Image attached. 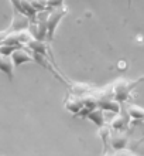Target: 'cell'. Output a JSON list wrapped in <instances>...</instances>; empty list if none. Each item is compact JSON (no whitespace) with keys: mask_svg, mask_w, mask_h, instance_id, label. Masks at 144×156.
<instances>
[{"mask_svg":"<svg viewBox=\"0 0 144 156\" xmlns=\"http://www.w3.org/2000/svg\"><path fill=\"white\" fill-rule=\"evenodd\" d=\"M144 82V75L137 80H124V78H120V80H116L113 84L107 87L109 90H103L99 91V97H105V95H109V97H113L115 99H117L120 104H126L130 98L132 92L134 91L139 84Z\"/></svg>","mask_w":144,"mask_h":156,"instance_id":"1","label":"cell"},{"mask_svg":"<svg viewBox=\"0 0 144 156\" xmlns=\"http://www.w3.org/2000/svg\"><path fill=\"white\" fill-rule=\"evenodd\" d=\"M66 14H68V7L65 4H62L59 7L49 9L48 16H47V41H52L58 26Z\"/></svg>","mask_w":144,"mask_h":156,"instance_id":"2","label":"cell"},{"mask_svg":"<svg viewBox=\"0 0 144 156\" xmlns=\"http://www.w3.org/2000/svg\"><path fill=\"white\" fill-rule=\"evenodd\" d=\"M132 118L129 115L127 109L124 108V104L122 105L120 108V111L116 114V116L110 121V128L113 131H126L129 126V123H130Z\"/></svg>","mask_w":144,"mask_h":156,"instance_id":"3","label":"cell"},{"mask_svg":"<svg viewBox=\"0 0 144 156\" xmlns=\"http://www.w3.org/2000/svg\"><path fill=\"white\" fill-rule=\"evenodd\" d=\"M12 60H13L14 67H20L21 64H25V62H34L33 51H31L28 47H27V48H24L23 45H21V47H17L12 53Z\"/></svg>","mask_w":144,"mask_h":156,"instance_id":"4","label":"cell"},{"mask_svg":"<svg viewBox=\"0 0 144 156\" xmlns=\"http://www.w3.org/2000/svg\"><path fill=\"white\" fill-rule=\"evenodd\" d=\"M129 144H130V139H129V135L124 131H115V133H112L110 139H109V145L115 152L127 148Z\"/></svg>","mask_w":144,"mask_h":156,"instance_id":"5","label":"cell"},{"mask_svg":"<svg viewBox=\"0 0 144 156\" xmlns=\"http://www.w3.org/2000/svg\"><path fill=\"white\" fill-rule=\"evenodd\" d=\"M30 24V17H27L23 13L17 12L13 9V20L10 24V30L12 31H20V30H27Z\"/></svg>","mask_w":144,"mask_h":156,"instance_id":"6","label":"cell"},{"mask_svg":"<svg viewBox=\"0 0 144 156\" xmlns=\"http://www.w3.org/2000/svg\"><path fill=\"white\" fill-rule=\"evenodd\" d=\"M65 108L68 109L69 112L72 114H76L78 115L79 112L83 109V101H82V97L75 92H71L65 99Z\"/></svg>","mask_w":144,"mask_h":156,"instance_id":"7","label":"cell"},{"mask_svg":"<svg viewBox=\"0 0 144 156\" xmlns=\"http://www.w3.org/2000/svg\"><path fill=\"white\" fill-rule=\"evenodd\" d=\"M14 64H13L12 55H2L0 54V71L6 74V77L8 78V81L14 80Z\"/></svg>","mask_w":144,"mask_h":156,"instance_id":"8","label":"cell"},{"mask_svg":"<svg viewBox=\"0 0 144 156\" xmlns=\"http://www.w3.org/2000/svg\"><path fill=\"white\" fill-rule=\"evenodd\" d=\"M103 109H100V108H95V109H92V111H89L86 114V116L85 118L89 119L91 122H93L96 125V126H102V125H105L106 123V119H105V114H103Z\"/></svg>","mask_w":144,"mask_h":156,"instance_id":"9","label":"cell"},{"mask_svg":"<svg viewBox=\"0 0 144 156\" xmlns=\"http://www.w3.org/2000/svg\"><path fill=\"white\" fill-rule=\"evenodd\" d=\"M127 112L130 118L134 119V121H143L144 122V108L139 107V105H134V104H130L127 108Z\"/></svg>","mask_w":144,"mask_h":156,"instance_id":"10","label":"cell"},{"mask_svg":"<svg viewBox=\"0 0 144 156\" xmlns=\"http://www.w3.org/2000/svg\"><path fill=\"white\" fill-rule=\"evenodd\" d=\"M30 3L33 4V7L35 9L37 12H42V10H47V9H48L47 0H30Z\"/></svg>","mask_w":144,"mask_h":156,"instance_id":"11","label":"cell"},{"mask_svg":"<svg viewBox=\"0 0 144 156\" xmlns=\"http://www.w3.org/2000/svg\"><path fill=\"white\" fill-rule=\"evenodd\" d=\"M17 48V45L12 44H0V54L2 55H12V53Z\"/></svg>","mask_w":144,"mask_h":156,"instance_id":"12","label":"cell"},{"mask_svg":"<svg viewBox=\"0 0 144 156\" xmlns=\"http://www.w3.org/2000/svg\"><path fill=\"white\" fill-rule=\"evenodd\" d=\"M48 9H54V7H59L64 4V0H47Z\"/></svg>","mask_w":144,"mask_h":156,"instance_id":"13","label":"cell"},{"mask_svg":"<svg viewBox=\"0 0 144 156\" xmlns=\"http://www.w3.org/2000/svg\"><path fill=\"white\" fill-rule=\"evenodd\" d=\"M127 6H129V9L132 7V0H127Z\"/></svg>","mask_w":144,"mask_h":156,"instance_id":"14","label":"cell"}]
</instances>
